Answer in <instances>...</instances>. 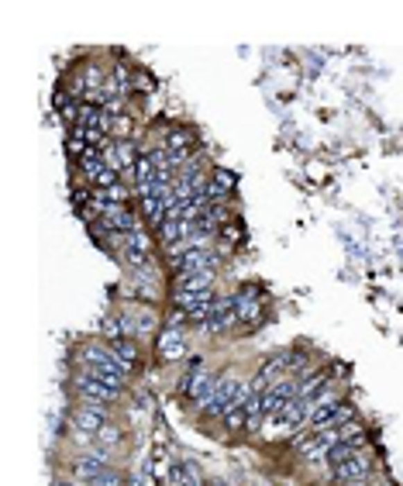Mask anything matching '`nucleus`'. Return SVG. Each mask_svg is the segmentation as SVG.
<instances>
[{
  "label": "nucleus",
  "mask_w": 403,
  "mask_h": 486,
  "mask_svg": "<svg viewBox=\"0 0 403 486\" xmlns=\"http://www.w3.org/2000/svg\"><path fill=\"white\" fill-rule=\"evenodd\" d=\"M101 224L107 231H138V228H142V214H135V207L110 203V207L103 210Z\"/></svg>",
  "instance_id": "nucleus-5"
},
{
  "label": "nucleus",
  "mask_w": 403,
  "mask_h": 486,
  "mask_svg": "<svg viewBox=\"0 0 403 486\" xmlns=\"http://www.w3.org/2000/svg\"><path fill=\"white\" fill-rule=\"evenodd\" d=\"M345 486H386V483L376 480V476H366V480H352V483H345Z\"/></svg>",
  "instance_id": "nucleus-20"
},
{
  "label": "nucleus",
  "mask_w": 403,
  "mask_h": 486,
  "mask_svg": "<svg viewBox=\"0 0 403 486\" xmlns=\"http://www.w3.org/2000/svg\"><path fill=\"white\" fill-rule=\"evenodd\" d=\"M107 403H94V400H83L76 410H73V428L76 431H83V435H90V438H97L101 435V428L107 424Z\"/></svg>",
  "instance_id": "nucleus-1"
},
{
  "label": "nucleus",
  "mask_w": 403,
  "mask_h": 486,
  "mask_svg": "<svg viewBox=\"0 0 403 486\" xmlns=\"http://www.w3.org/2000/svg\"><path fill=\"white\" fill-rule=\"evenodd\" d=\"M110 469V452H87V455H80L76 459V466H73V476L80 480V483H97V476Z\"/></svg>",
  "instance_id": "nucleus-6"
},
{
  "label": "nucleus",
  "mask_w": 403,
  "mask_h": 486,
  "mask_svg": "<svg viewBox=\"0 0 403 486\" xmlns=\"http://www.w3.org/2000/svg\"><path fill=\"white\" fill-rule=\"evenodd\" d=\"M187 355V335L183 328H162L155 338V359L159 362H180Z\"/></svg>",
  "instance_id": "nucleus-2"
},
{
  "label": "nucleus",
  "mask_w": 403,
  "mask_h": 486,
  "mask_svg": "<svg viewBox=\"0 0 403 486\" xmlns=\"http://www.w3.org/2000/svg\"><path fill=\"white\" fill-rule=\"evenodd\" d=\"M131 196H135V190H128L124 183H117V187H110V190H107V200H110V203H124V207H128V200H131Z\"/></svg>",
  "instance_id": "nucleus-17"
},
{
  "label": "nucleus",
  "mask_w": 403,
  "mask_h": 486,
  "mask_svg": "<svg viewBox=\"0 0 403 486\" xmlns=\"http://www.w3.org/2000/svg\"><path fill=\"white\" fill-rule=\"evenodd\" d=\"M366 476H372V459L369 455H352L348 462H341V466H331V480L334 483H352V480H366Z\"/></svg>",
  "instance_id": "nucleus-8"
},
{
  "label": "nucleus",
  "mask_w": 403,
  "mask_h": 486,
  "mask_svg": "<svg viewBox=\"0 0 403 486\" xmlns=\"http://www.w3.org/2000/svg\"><path fill=\"white\" fill-rule=\"evenodd\" d=\"M234 324H238V314H234V293H224V296H217V307H214L210 321L203 324V331H207V335H224V331H231Z\"/></svg>",
  "instance_id": "nucleus-4"
},
{
  "label": "nucleus",
  "mask_w": 403,
  "mask_h": 486,
  "mask_svg": "<svg viewBox=\"0 0 403 486\" xmlns=\"http://www.w3.org/2000/svg\"><path fill=\"white\" fill-rule=\"evenodd\" d=\"M110 352H114V359L124 366V373H131V369L138 366V349H135V342H131V338L110 342Z\"/></svg>",
  "instance_id": "nucleus-13"
},
{
  "label": "nucleus",
  "mask_w": 403,
  "mask_h": 486,
  "mask_svg": "<svg viewBox=\"0 0 403 486\" xmlns=\"http://www.w3.org/2000/svg\"><path fill=\"white\" fill-rule=\"evenodd\" d=\"M190 145H194V128H187V124L169 128L162 138V149H169V152H190Z\"/></svg>",
  "instance_id": "nucleus-10"
},
{
  "label": "nucleus",
  "mask_w": 403,
  "mask_h": 486,
  "mask_svg": "<svg viewBox=\"0 0 403 486\" xmlns=\"http://www.w3.org/2000/svg\"><path fill=\"white\" fill-rule=\"evenodd\" d=\"M327 376H331L327 369H314V373H307L300 383H297V400H310L317 389H324L327 387Z\"/></svg>",
  "instance_id": "nucleus-11"
},
{
  "label": "nucleus",
  "mask_w": 403,
  "mask_h": 486,
  "mask_svg": "<svg viewBox=\"0 0 403 486\" xmlns=\"http://www.w3.org/2000/svg\"><path fill=\"white\" fill-rule=\"evenodd\" d=\"M207 290H214V273L176 276V293H207Z\"/></svg>",
  "instance_id": "nucleus-12"
},
{
  "label": "nucleus",
  "mask_w": 403,
  "mask_h": 486,
  "mask_svg": "<svg viewBox=\"0 0 403 486\" xmlns=\"http://www.w3.org/2000/svg\"><path fill=\"white\" fill-rule=\"evenodd\" d=\"M214 383H217V376H214V373H207V369H194V373L183 380V393H187L190 400H197V403H200V396H203V393H210Z\"/></svg>",
  "instance_id": "nucleus-9"
},
{
  "label": "nucleus",
  "mask_w": 403,
  "mask_h": 486,
  "mask_svg": "<svg viewBox=\"0 0 403 486\" xmlns=\"http://www.w3.org/2000/svg\"><path fill=\"white\" fill-rule=\"evenodd\" d=\"M224 424H228V431H231V435H238L241 428H248V417H245V407H231V410L224 414Z\"/></svg>",
  "instance_id": "nucleus-14"
},
{
  "label": "nucleus",
  "mask_w": 403,
  "mask_h": 486,
  "mask_svg": "<svg viewBox=\"0 0 403 486\" xmlns=\"http://www.w3.org/2000/svg\"><path fill=\"white\" fill-rule=\"evenodd\" d=\"M94 486H121V476H117L114 469H107V473L97 476V483H94Z\"/></svg>",
  "instance_id": "nucleus-18"
},
{
  "label": "nucleus",
  "mask_w": 403,
  "mask_h": 486,
  "mask_svg": "<svg viewBox=\"0 0 403 486\" xmlns=\"http://www.w3.org/2000/svg\"><path fill=\"white\" fill-rule=\"evenodd\" d=\"M73 383H76V389H80V396H83V400H94V403H107V407L121 400V389L107 387L103 380H94V376H87L83 369L76 373V380H73Z\"/></svg>",
  "instance_id": "nucleus-3"
},
{
  "label": "nucleus",
  "mask_w": 403,
  "mask_h": 486,
  "mask_svg": "<svg viewBox=\"0 0 403 486\" xmlns=\"http://www.w3.org/2000/svg\"><path fill=\"white\" fill-rule=\"evenodd\" d=\"M124 262H128L135 273H145V269L152 266V252H131V249H128V252H124Z\"/></svg>",
  "instance_id": "nucleus-15"
},
{
  "label": "nucleus",
  "mask_w": 403,
  "mask_h": 486,
  "mask_svg": "<svg viewBox=\"0 0 403 486\" xmlns=\"http://www.w3.org/2000/svg\"><path fill=\"white\" fill-rule=\"evenodd\" d=\"M224 238H228L231 245H238V242H241V231H238L234 224H228V228H224Z\"/></svg>",
  "instance_id": "nucleus-19"
},
{
  "label": "nucleus",
  "mask_w": 403,
  "mask_h": 486,
  "mask_svg": "<svg viewBox=\"0 0 403 486\" xmlns=\"http://www.w3.org/2000/svg\"><path fill=\"white\" fill-rule=\"evenodd\" d=\"M262 293L255 287H241L234 293V314H238V324H248V321H259L262 317Z\"/></svg>",
  "instance_id": "nucleus-7"
},
{
  "label": "nucleus",
  "mask_w": 403,
  "mask_h": 486,
  "mask_svg": "<svg viewBox=\"0 0 403 486\" xmlns=\"http://www.w3.org/2000/svg\"><path fill=\"white\" fill-rule=\"evenodd\" d=\"M97 442L107 445V452H110V445H121V442H124V431H121L117 424H103L101 435H97Z\"/></svg>",
  "instance_id": "nucleus-16"
},
{
  "label": "nucleus",
  "mask_w": 403,
  "mask_h": 486,
  "mask_svg": "<svg viewBox=\"0 0 403 486\" xmlns=\"http://www.w3.org/2000/svg\"><path fill=\"white\" fill-rule=\"evenodd\" d=\"M52 486H83V483H80V480H55Z\"/></svg>",
  "instance_id": "nucleus-21"
}]
</instances>
